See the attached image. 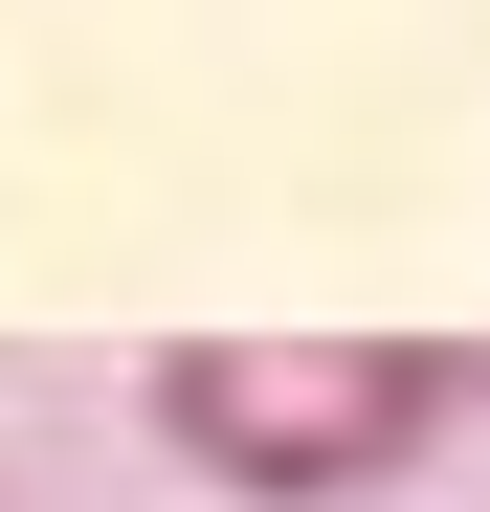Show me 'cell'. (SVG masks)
<instances>
[{
  "label": "cell",
  "mask_w": 490,
  "mask_h": 512,
  "mask_svg": "<svg viewBox=\"0 0 490 512\" xmlns=\"http://www.w3.org/2000/svg\"><path fill=\"white\" fill-rule=\"evenodd\" d=\"M490 357H446V334H179L134 401H156V446H179L201 490L245 512H357L446 446V401Z\"/></svg>",
  "instance_id": "1"
}]
</instances>
